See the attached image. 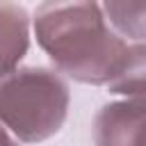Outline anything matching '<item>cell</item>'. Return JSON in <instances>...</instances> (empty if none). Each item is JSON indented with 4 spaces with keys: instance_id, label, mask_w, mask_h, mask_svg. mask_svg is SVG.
Listing matches in <instances>:
<instances>
[{
    "instance_id": "6da1fadb",
    "label": "cell",
    "mask_w": 146,
    "mask_h": 146,
    "mask_svg": "<svg viewBox=\"0 0 146 146\" xmlns=\"http://www.w3.org/2000/svg\"><path fill=\"white\" fill-rule=\"evenodd\" d=\"M34 34L57 71L82 84H110L128 50L96 2L39 5Z\"/></svg>"
},
{
    "instance_id": "8992f818",
    "label": "cell",
    "mask_w": 146,
    "mask_h": 146,
    "mask_svg": "<svg viewBox=\"0 0 146 146\" xmlns=\"http://www.w3.org/2000/svg\"><path fill=\"white\" fill-rule=\"evenodd\" d=\"M100 9L121 36L146 43V2H105Z\"/></svg>"
},
{
    "instance_id": "7a4b0ae2",
    "label": "cell",
    "mask_w": 146,
    "mask_h": 146,
    "mask_svg": "<svg viewBox=\"0 0 146 146\" xmlns=\"http://www.w3.org/2000/svg\"><path fill=\"white\" fill-rule=\"evenodd\" d=\"M68 84L46 66H23L0 80V123L25 144L57 135L68 114Z\"/></svg>"
},
{
    "instance_id": "3957f363",
    "label": "cell",
    "mask_w": 146,
    "mask_h": 146,
    "mask_svg": "<svg viewBox=\"0 0 146 146\" xmlns=\"http://www.w3.org/2000/svg\"><path fill=\"white\" fill-rule=\"evenodd\" d=\"M96 146H146V100L107 103L94 119Z\"/></svg>"
},
{
    "instance_id": "5b68a950",
    "label": "cell",
    "mask_w": 146,
    "mask_h": 146,
    "mask_svg": "<svg viewBox=\"0 0 146 146\" xmlns=\"http://www.w3.org/2000/svg\"><path fill=\"white\" fill-rule=\"evenodd\" d=\"M107 87L116 96L146 100V43H135L125 50L121 68Z\"/></svg>"
},
{
    "instance_id": "52a82bcc",
    "label": "cell",
    "mask_w": 146,
    "mask_h": 146,
    "mask_svg": "<svg viewBox=\"0 0 146 146\" xmlns=\"http://www.w3.org/2000/svg\"><path fill=\"white\" fill-rule=\"evenodd\" d=\"M0 146H18V141L7 132V128L0 123Z\"/></svg>"
},
{
    "instance_id": "277c9868",
    "label": "cell",
    "mask_w": 146,
    "mask_h": 146,
    "mask_svg": "<svg viewBox=\"0 0 146 146\" xmlns=\"http://www.w3.org/2000/svg\"><path fill=\"white\" fill-rule=\"evenodd\" d=\"M30 48V16L16 2H0V80L16 71Z\"/></svg>"
}]
</instances>
